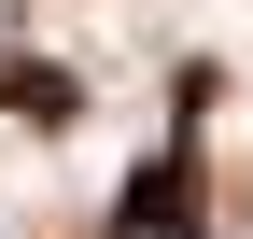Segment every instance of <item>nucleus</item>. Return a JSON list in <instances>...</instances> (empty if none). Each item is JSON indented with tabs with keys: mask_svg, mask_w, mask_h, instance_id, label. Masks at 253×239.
Returning <instances> with one entry per match:
<instances>
[{
	"mask_svg": "<svg viewBox=\"0 0 253 239\" xmlns=\"http://www.w3.org/2000/svg\"><path fill=\"white\" fill-rule=\"evenodd\" d=\"M113 239H197V155H155L113 197Z\"/></svg>",
	"mask_w": 253,
	"mask_h": 239,
	"instance_id": "f257e3e1",
	"label": "nucleus"
},
{
	"mask_svg": "<svg viewBox=\"0 0 253 239\" xmlns=\"http://www.w3.org/2000/svg\"><path fill=\"white\" fill-rule=\"evenodd\" d=\"M0 99H14L28 127H56V113H71V71H0Z\"/></svg>",
	"mask_w": 253,
	"mask_h": 239,
	"instance_id": "f03ea898",
	"label": "nucleus"
}]
</instances>
